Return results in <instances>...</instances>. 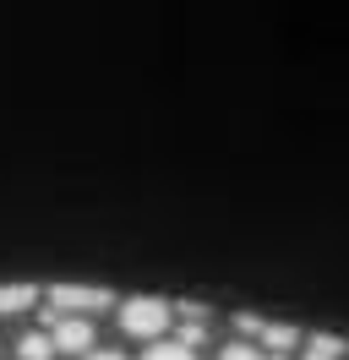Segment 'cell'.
Here are the masks:
<instances>
[{
  "label": "cell",
  "instance_id": "52a82bcc",
  "mask_svg": "<svg viewBox=\"0 0 349 360\" xmlns=\"http://www.w3.org/2000/svg\"><path fill=\"white\" fill-rule=\"evenodd\" d=\"M17 355H22V360H49V355H55V338H49V328H44V333H27V338L17 344Z\"/></svg>",
  "mask_w": 349,
  "mask_h": 360
},
{
  "label": "cell",
  "instance_id": "277c9868",
  "mask_svg": "<svg viewBox=\"0 0 349 360\" xmlns=\"http://www.w3.org/2000/svg\"><path fill=\"white\" fill-rule=\"evenodd\" d=\"M240 333H251L267 349V355H284V349H295L300 344V328H289V322H262V316H235Z\"/></svg>",
  "mask_w": 349,
  "mask_h": 360
},
{
  "label": "cell",
  "instance_id": "3957f363",
  "mask_svg": "<svg viewBox=\"0 0 349 360\" xmlns=\"http://www.w3.org/2000/svg\"><path fill=\"white\" fill-rule=\"evenodd\" d=\"M44 328H49V338H55V349H65V355H87V349H93V322H87V316L44 311Z\"/></svg>",
  "mask_w": 349,
  "mask_h": 360
},
{
  "label": "cell",
  "instance_id": "7c38bea8",
  "mask_svg": "<svg viewBox=\"0 0 349 360\" xmlns=\"http://www.w3.org/2000/svg\"><path fill=\"white\" fill-rule=\"evenodd\" d=\"M262 360H289V355H262Z\"/></svg>",
  "mask_w": 349,
  "mask_h": 360
},
{
  "label": "cell",
  "instance_id": "ba28073f",
  "mask_svg": "<svg viewBox=\"0 0 349 360\" xmlns=\"http://www.w3.org/2000/svg\"><path fill=\"white\" fill-rule=\"evenodd\" d=\"M142 360H196V355L186 349V344H174V338H158V344H153Z\"/></svg>",
  "mask_w": 349,
  "mask_h": 360
},
{
  "label": "cell",
  "instance_id": "9c48e42d",
  "mask_svg": "<svg viewBox=\"0 0 349 360\" xmlns=\"http://www.w3.org/2000/svg\"><path fill=\"white\" fill-rule=\"evenodd\" d=\"M202 338H208V328H202V322H180V338H174V344H186V349H196Z\"/></svg>",
  "mask_w": 349,
  "mask_h": 360
},
{
  "label": "cell",
  "instance_id": "5b68a950",
  "mask_svg": "<svg viewBox=\"0 0 349 360\" xmlns=\"http://www.w3.org/2000/svg\"><path fill=\"white\" fill-rule=\"evenodd\" d=\"M344 349H349V344L338 333H311V338H305V349H300V360H344Z\"/></svg>",
  "mask_w": 349,
  "mask_h": 360
},
{
  "label": "cell",
  "instance_id": "8fae6325",
  "mask_svg": "<svg viewBox=\"0 0 349 360\" xmlns=\"http://www.w3.org/2000/svg\"><path fill=\"white\" fill-rule=\"evenodd\" d=\"M87 360H126L120 349H87Z\"/></svg>",
  "mask_w": 349,
  "mask_h": 360
},
{
  "label": "cell",
  "instance_id": "7a4b0ae2",
  "mask_svg": "<svg viewBox=\"0 0 349 360\" xmlns=\"http://www.w3.org/2000/svg\"><path fill=\"white\" fill-rule=\"evenodd\" d=\"M104 306H115V295L99 290V284H55L44 311H55V316H99Z\"/></svg>",
  "mask_w": 349,
  "mask_h": 360
},
{
  "label": "cell",
  "instance_id": "6da1fadb",
  "mask_svg": "<svg viewBox=\"0 0 349 360\" xmlns=\"http://www.w3.org/2000/svg\"><path fill=\"white\" fill-rule=\"evenodd\" d=\"M170 322H174V306L158 300V295H131L126 306H120V328L131 338H153L158 344V333H170Z\"/></svg>",
  "mask_w": 349,
  "mask_h": 360
},
{
  "label": "cell",
  "instance_id": "8992f818",
  "mask_svg": "<svg viewBox=\"0 0 349 360\" xmlns=\"http://www.w3.org/2000/svg\"><path fill=\"white\" fill-rule=\"evenodd\" d=\"M33 300H39V290H33V284H0V316L27 311Z\"/></svg>",
  "mask_w": 349,
  "mask_h": 360
},
{
  "label": "cell",
  "instance_id": "30bf717a",
  "mask_svg": "<svg viewBox=\"0 0 349 360\" xmlns=\"http://www.w3.org/2000/svg\"><path fill=\"white\" fill-rule=\"evenodd\" d=\"M218 360H262V355H257V344H224Z\"/></svg>",
  "mask_w": 349,
  "mask_h": 360
}]
</instances>
